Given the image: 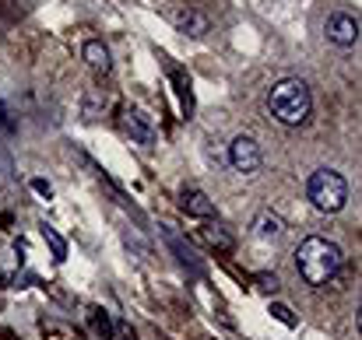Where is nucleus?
<instances>
[{"label": "nucleus", "instance_id": "4", "mask_svg": "<svg viewBox=\"0 0 362 340\" xmlns=\"http://www.w3.org/2000/svg\"><path fill=\"white\" fill-rule=\"evenodd\" d=\"M229 162L236 172H243V175H253L260 169V144L250 137V134H239L232 144H229Z\"/></svg>", "mask_w": 362, "mask_h": 340}, {"label": "nucleus", "instance_id": "19", "mask_svg": "<svg viewBox=\"0 0 362 340\" xmlns=\"http://www.w3.org/2000/svg\"><path fill=\"white\" fill-rule=\"evenodd\" d=\"M260 288H264V291H275V288H278V277H275V274H271V277L264 274V277H260Z\"/></svg>", "mask_w": 362, "mask_h": 340}, {"label": "nucleus", "instance_id": "13", "mask_svg": "<svg viewBox=\"0 0 362 340\" xmlns=\"http://www.w3.org/2000/svg\"><path fill=\"white\" fill-rule=\"evenodd\" d=\"M92 326H95V333L102 337V340H113V323H109V313L106 308H92Z\"/></svg>", "mask_w": 362, "mask_h": 340}, {"label": "nucleus", "instance_id": "12", "mask_svg": "<svg viewBox=\"0 0 362 340\" xmlns=\"http://www.w3.org/2000/svg\"><path fill=\"white\" fill-rule=\"evenodd\" d=\"M39 232H43V239H46V245H49L53 260H60V263H64V260H67V242L56 235V228H53V225H39Z\"/></svg>", "mask_w": 362, "mask_h": 340}, {"label": "nucleus", "instance_id": "10", "mask_svg": "<svg viewBox=\"0 0 362 340\" xmlns=\"http://www.w3.org/2000/svg\"><path fill=\"white\" fill-rule=\"evenodd\" d=\"M166 242L172 245V253L179 256V263H183V267H190L194 274H201V270H204V267H201V260H197V253H194L190 245H187L183 239H179L176 232H169V228H166Z\"/></svg>", "mask_w": 362, "mask_h": 340}, {"label": "nucleus", "instance_id": "3", "mask_svg": "<svg viewBox=\"0 0 362 340\" xmlns=\"http://www.w3.org/2000/svg\"><path fill=\"white\" fill-rule=\"evenodd\" d=\"M306 197H310V204H313L317 210L338 214V210L345 207V200H348V182H345V175L335 172V169H317V172L310 175V182H306Z\"/></svg>", "mask_w": 362, "mask_h": 340}, {"label": "nucleus", "instance_id": "9", "mask_svg": "<svg viewBox=\"0 0 362 340\" xmlns=\"http://www.w3.org/2000/svg\"><path fill=\"white\" fill-rule=\"evenodd\" d=\"M176 28L183 36H190V39H201V36H207V14H201V11H179L176 14Z\"/></svg>", "mask_w": 362, "mask_h": 340}, {"label": "nucleus", "instance_id": "2", "mask_svg": "<svg viewBox=\"0 0 362 340\" xmlns=\"http://www.w3.org/2000/svg\"><path fill=\"white\" fill-rule=\"evenodd\" d=\"M267 109L282 127H303L313 112V95H310V84L299 81V77H285L275 88L267 91Z\"/></svg>", "mask_w": 362, "mask_h": 340}, {"label": "nucleus", "instance_id": "16", "mask_svg": "<svg viewBox=\"0 0 362 340\" xmlns=\"http://www.w3.org/2000/svg\"><path fill=\"white\" fill-rule=\"evenodd\" d=\"M271 316H275L278 323H285V326H295V323H299V319L292 316V308L282 305V302H271Z\"/></svg>", "mask_w": 362, "mask_h": 340}, {"label": "nucleus", "instance_id": "11", "mask_svg": "<svg viewBox=\"0 0 362 340\" xmlns=\"http://www.w3.org/2000/svg\"><path fill=\"white\" fill-rule=\"evenodd\" d=\"M253 232H257L260 239H278V235L285 232V221L278 218V214H271V210H260L257 221H253Z\"/></svg>", "mask_w": 362, "mask_h": 340}, {"label": "nucleus", "instance_id": "6", "mask_svg": "<svg viewBox=\"0 0 362 340\" xmlns=\"http://www.w3.org/2000/svg\"><path fill=\"white\" fill-rule=\"evenodd\" d=\"M327 39L335 46H355L359 42V18H352L345 11L330 14L327 18Z\"/></svg>", "mask_w": 362, "mask_h": 340}, {"label": "nucleus", "instance_id": "8", "mask_svg": "<svg viewBox=\"0 0 362 340\" xmlns=\"http://www.w3.org/2000/svg\"><path fill=\"white\" fill-rule=\"evenodd\" d=\"M179 207H183L187 214H194V218H211V214H215V204L194 186H187L183 193H179Z\"/></svg>", "mask_w": 362, "mask_h": 340}, {"label": "nucleus", "instance_id": "7", "mask_svg": "<svg viewBox=\"0 0 362 340\" xmlns=\"http://www.w3.org/2000/svg\"><path fill=\"white\" fill-rule=\"evenodd\" d=\"M81 56H84V64L92 67L95 74H109V67H113L109 46H106V42H99V39H88V42H84V49H81Z\"/></svg>", "mask_w": 362, "mask_h": 340}, {"label": "nucleus", "instance_id": "1", "mask_svg": "<svg viewBox=\"0 0 362 340\" xmlns=\"http://www.w3.org/2000/svg\"><path fill=\"white\" fill-rule=\"evenodd\" d=\"M341 263H345L341 250L335 242L320 239V235L303 239L299 242V250H295V267H299V274H303V281L313 284V288H324V284L335 281Z\"/></svg>", "mask_w": 362, "mask_h": 340}, {"label": "nucleus", "instance_id": "15", "mask_svg": "<svg viewBox=\"0 0 362 340\" xmlns=\"http://www.w3.org/2000/svg\"><path fill=\"white\" fill-rule=\"evenodd\" d=\"M204 239L215 245V250H232V235H225V228H218V225H207Z\"/></svg>", "mask_w": 362, "mask_h": 340}, {"label": "nucleus", "instance_id": "14", "mask_svg": "<svg viewBox=\"0 0 362 340\" xmlns=\"http://www.w3.org/2000/svg\"><path fill=\"white\" fill-rule=\"evenodd\" d=\"M172 77H176V88H179V102H183V112L190 116V112H194V95H190V81L183 77V71H172Z\"/></svg>", "mask_w": 362, "mask_h": 340}, {"label": "nucleus", "instance_id": "17", "mask_svg": "<svg viewBox=\"0 0 362 340\" xmlns=\"http://www.w3.org/2000/svg\"><path fill=\"white\" fill-rule=\"evenodd\" d=\"M32 190H36V193H43V197H53V186H49L46 179H32Z\"/></svg>", "mask_w": 362, "mask_h": 340}, {"label": "nucleus", "instance_id": "5", "mask_svg": "<svg viewBox=\"0 0 362 340\" xmlns=\"http://www.w3.org/2000/svg\"><path fill=\"white\" fill-rule=\"evenodd\" d=\"M124 130L131 134V141L134 144H141V147H152L155 144V123H152V116L148 112H141V109H124Z\"/></svg>", "mask_w": 362, "mask_h": 340}, {"label": "nucleus", "instance_id": "18", "mask_svg": "<svg viewBox=\"0 0 362 340\" xmlns=\"http://www.w3.org/2000/svg\"><path fill=\"white\" fill-rule=\"evenodd\" d=\"M113 340H134V330H131V326H124V323H120V326L113 330Z\"/></svg>", "mask_w": 362, "mask_h": 340}]
</instances>
